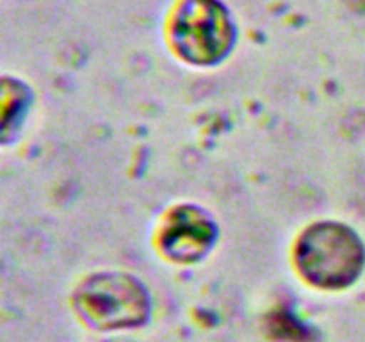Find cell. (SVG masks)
<instances>
[{"label": "cell", "instance_id": "obj_1", "mask_svg": "<svg viewBox=\"0 0 365 342\" xmlns=\"http://www.w3.org/2000/svg\"><path fill=\"white\" fill-rule=\"evenodd\" d=\"M364 252L359 239L341 224H319L303 235L298 262L310 281L323 287H342L355 280Z\"/></svg>", "mask_w": 365, "mask_h": 342}, {"label": "cell", "instance_id": "obj_2", "mask_svg": "<svg viewBox=\"0 0 365 342\" xmlns=\"http://www.w3.org/2000/svg\"><path fill=\"white\" fill-rule=\"evenodd\" d=\"M173 38L182 56L195 63H212L230 43V24L214 0H187L175 18Z\"/></svg>", "mask_w": 365, "mask_h": 342}, {"label": "cell", "instance_id": "obj_3", "mask_svg": "<svg viewBox=\"0 0 365 342\" xmlns=\"http://www.w3.org/2000/svg\"><path fill=\"white\" fill-rule=\"evenodd\" d=\"M81 312L102 328L130 326L145 317L146 299L138 284L120 274H106L84 285L77 299Z\"/></svg>", "mask_w": 365, "mask_h": 342}, {"label": "cell", "instance_id": "obj_4", "mask_svg": "<svg viewBox=\"0 0 365 342\" xmlns=\"http://www.w3.org/2000/svg\"><path fill=\"white\" fill-rule=\"evenodd\" d=\"M212 241V227L202 212L182 209L173 214L164 234V248L171 256L191 260L202 255Z\"/></svg>", "mask_w": 365, "mask_h": 342}]
</instances>
